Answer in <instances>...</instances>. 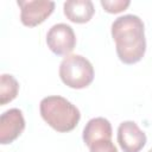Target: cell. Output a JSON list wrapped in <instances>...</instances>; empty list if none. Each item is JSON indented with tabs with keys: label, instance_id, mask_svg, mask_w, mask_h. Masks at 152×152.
Returning a JSON list of instances; mask_svg holds the SVG:
<instances>
[{
	"label": "cell",
	"instance_id": "1",
	"mask_svg": "<svg viewBox=\"0 0 152 152\" xmlns=\"http://www.w3.org/2000/svg\"><path fill=\"white\" fill-rule=\"evenodd\" d=\"M110 32L118 57L122 63L134 64L144 57L146 51L145 26L138 15L126 14L116 18L112 24Z\"/></svg>",
	"mask_w": 152,
	"mask_h": 152
},
{
	"label": "cell",
	"instance_id": "2",
	"mask_svg": "<svg viewBox=\"0 0 152 152\" xmlns=\"http://www.w3.org/2000/svg\"><path fill=\"white\" fill-rule=\"evenodd\" d=\"M39 112L43 120L51 128L61 133L72 131L81 119L78 108L58 95L44 97L40 101Z\"/></svg>",
	"mask_w": 152,
	"mask_h": 152
},
{
	"label": "cell",
	"instance_id": "3",
	"mask_svg": "<svg viewBox=\"0 0 152 152\" xmlns=\"http://www.w3.org/2000/svg\"><path fill=\"white\" fill-rule=\"evenodd\" d=\"M62 82L72 89H83L94 80L93 64L81 55H69L59 64Z\"/></svg>",
	"mask_w": 152,
	"mask_h": 152
},
{
	"label": "cell",
	"instance_id": "4",
	"mask_svg": "<svg viewBox=\"0 0 152 152\" xmlns=\"http://www.w3.org/2000/svg\"><path fill=\"white\" fill-rule=\"evenodd\" d=\"M48 48L57 56H69L76 46V36L70 25L55 24L46 34Z\"/></svg>",
	"mask_w": 152,
	"mask_h": 152
},
{
	"label": "cell",
	"instance_id": "5",
	"mask_svg": "<svg viewBox=\"0 0 152 152\" xmlns=\"http://www.w3.org/2000/svg\"><path fill=\"white\" fill-rule=\"evenodd\" d=\"M17 4L20 7V20L27 27H34L42 24L55 10L53 1L19 0Z\"/></svg>",
	"mask_w": 152,
	"mask_h": 152
},
{
	"label": "cell",
	"instance_id": "6",
	"mask_svg": "<svg viewBox=\"0 0 152 152\" xmlns=\"http://www.w3.org/2000/svg\"><path fill=\"white\" fill-rule=\"evenodd\" d=\"M25 129V119L23 112L18 108H11L0 116V142L2 145L13 142Z\"/></svg>",
	"mask_w": 152,
	"mask_h": 152
},
{
	"label": "cell",
	"instance_id": "7",
	"mask_svg": "<svg viewBox=\"0 0 152 152\" xmlns=\"http://www.w3.org/2000/svg\"><path fill=\"white\" fill-rule=\"evenodd\" d=\"M118 142L124 152H140L146 144V134L134 121H124L118 127Z\"/></svg>",
	"mask_w": 152,
	"mask_h": 152
},
{
	"label": "cell",
	"instance_id": "8",
	"mask_svg": "<svg viewBox=\"0 0 152 152\" xmlns=\"http://www.w3.org/2000/svg\"><path fill=\"white\" fill-rule=\"evenodd\" d=\"M82 138L88 147L99 140H110L112 125L104 118H93L86 124Z\"/></svg>",
	"mask_w": 152,
	"mask_h": 152
},
{
	"label": "cell",
	"instance_id": "9",
	"mask_svg": "<svg viewBox=\"0 0 152 152\" xmlns=\"http://www.w3.org/2000/svg\"><path fill=\"white\" fill-rule=\"evenodd\" d=\"M63 12L70 21L84 24L93 18L95 8L90 0H68L63 5Z\"/></svg>",
	"mask_w": 152,
	"mask_h": 152
},
{
	"label": "cell",
	"instance_id": "10",
	"mask_svg": "<svg viewBox=\"0 0 152 152\" xmlns=\"http://www.w3.org/2000/svg\"><path fill=\"white\" fill-rule=\"evenodd\" d=\"M19 91L18 81L8 74H2L0 77V104L5 106L6 103L13 101Z\"/></svg>",
	"mask_w": 152,
	"mask_h": 152
},
{
	"label": "cell",
	"instance_id": "11",
	"mask_svg": "<svg viewBox=\"0 0 152 152\" xmlns=\"http://www.w3.org/2000/svg\"><path fill=\"white\" fill-rule=\"evenodd\" d=\"M128 0H101V6L108 13H120L129 6Z\"/></svg>",
	"mask_w": 152,
	"mask_h": 152
},
{
	"label": "cell",
	"instance_id": "12",
	"mask_svg": "<svg viewBox=\"0 0 152 152\" xmlns=\"http://www.w3.org/2000/svg\"><path fill=\"white\" fill-rule=\"evenodd\" d=\"M90 152H118L116 146L112 140H99L89 146Z\"/></svg>",
	"mask_w": 152,
	"mask_h": 152
},
{
	"label": "cell",
	"instance_id": "13",
	"mask_svg": "<svg viewBox=\"0 0 152 152\" xmlns=\"http://www.w3.org/2000/svg\"><path fill=\"white\" fill-rule=\"evenodd\" d=\"M148 152H152V148H150V150H148Z\"/></svg>",
	"mask_w": 152,
	"mask_h": 152
}]
</instances>
